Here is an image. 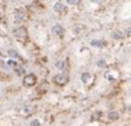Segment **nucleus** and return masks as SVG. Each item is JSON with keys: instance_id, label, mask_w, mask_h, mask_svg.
<instances>
[{"instance_id": "f257e3e1", "label": "nucleus", "mask_w": 131, "mask_h": 126, "mask_svg": "<svg viewBox=\"0 0 131 126\" xmlns=\"http://www.w3.org/2000/svg\"><path fill=\"white\" fill-rule=\"evenodd\" d=\"M13 33H15V37H16L18 40H21V41H26L28 39V32L26 28H18Z\"/></svg>"}, {"instance_id": "f03ea898", "label": "nucleus", "mask_w": 131, "mask_h": 126, "mask_svg": "<svg viewBox=\"0 0 131 126\" xmlns=\"http://www.w3.org/2000/svg\"><path fill=\"white\" fill-rule=\"evenodd\" d=\"M35 82H37V77L34 74H28L23 79V85L26 87H32L35 85Z\"/></svg>"}, {"instance_id": "7ed1b4c3", "label": "nucleus", "mask_w": 131, "mask_h": 126, "mask_svg": "<svg viewBox=\"0 0 131 126\" xmlns=\"http://www.w3.org/2000/svg\"><path fill=\"white\" fill-rule=\"evenodd\" d=\"M54 81L58 85H64L66 82H68V77L64 75V74H58L54 78Z\"/></svg>"}, {"instance_id": "20e7f679", "label": "nucleus", "mask_w": 131, "mask_h": 126, "mask_svg": "<svg viewBox=\"0 0 131 126\" xmlns=\"http://www.w3.org/2000/svg\"><path fill=\"white\" fill-rule=\"evenodd\" d=\"M52 32H54V34H56V35H62V34H63V28L61 27L60 24H57V26H55V27L52 28Z\"/></svg>"}, {"instance_id": "39448f33", "label": "nucleus", "mask_w": 131, "mask_h": 126, "mask_svg": "<svg viewBox=\"0 0 131 126\" xmlns=\"http://www.w3.org/2000/svg\"><path fill=\"white\" fill-rule=\"evenodd\" d=\"M55 10H56V11H58V12H61V13H63V12L66 11V7H64V5H62L61 3H57V4L55 5Z\"/></svg>"}, {"instance_id": "423d86ee", "label": "nucleus", "mask_w": 131, "mask_h": 126, "mask_svg": "<svg viewBox=\"0 0 131 126\" xmlns=\"http://www.w3.org/2000/svg\"><path fill=\"white\" fill-rule=\"evenodd\" d=\"M108 118L109 120H117V119H119V114L117 112H110L108 113Z\"/></svg>"}, {"instance_id": "0eeeda50", "label": "nucleus", "mask_w": 131, "mask_h": 126, "mask_svg": "<svg viewBox=\"0 0 131 126\" xmlns=\"http://www.w3.org/2000/svg\"><path fill=\"white\" fill-rule=\"evenodd\" d=\"M15 70L17 71V74H18V75H21L22 73H24V70H23V68H21L20 66H17L16 68H15Z\"/></svg>"}, {"instance_id": "6e6552de", "label": "nucleus", "mask_w": 131, "mask_h": 126, "mask_svg": "<svg viewBox=\"0 0 131 126\" xmlns=\"http://www.w3.org/2000/svg\"><path fill=\"white\" fill-rule=\"evenodd\" d=\"M7 66L12 67V68H16L17 64H16V62H15V61H9V62H7Z\"/></svg>"}, {"instance_id": "1a4fd4ad", "label": "nucleus", "mask_w": 131, "mask_h": 126, "mask_svg": "<svg viewBox=\"0 0 131 126\" xmlns=\"http://www.w3.org/2000/svg\"><path fill=\"white\" fill-rule=\"evenodd\" d=\"M9 56H12V57H18V55L16 53V51H13V50H10V51H9Z\"/></svg>"}, {"instance_id": "9d476101", "label": "nucleus", "mask_w": 131, "mask_h": 126, "mask_svg": "<svg viewBox=\"0 0 131 126\" xmlns=\"http://www.w3.org/2000/svg\"><path fill=\"white\" fill-rule=\"evenodd\" d=\"M24 113H23V114L24 115H27V114H30V113H32V108H24Z\"/></svg>"}, {"instance_id": "9b49d317", "label": "nucleus", "mask_w": 131, "mask_h": 126, "mask_svg": "<svg viewBox=\"0 0 131 126\" xmlns=\"http://www.w3.org/2000/svg\"><path fill=\"white\" fill-rule=\"evenodd\" d=\"M56 67H58L60 69H63V68H64V64H63V62H58V63H56Z\"/></svg>"}, {"instance_id": "f8f14e48", "label": "nucleus", "mask_w": 131, "mask_h": 126, "mask_svg": "<svg viewBox=\"0 0 131 126\" xmlns=\"http://www.w3.org/2000/svg\"><path fill=\"white\" fill-rule=\"evenodd\" d=\"M40 125V122H39L38 120H33L32 122H30V126H39Z\"/></svg>"}, {"instance_id": "ddd939ff", "label": "nucleus", "mask_w": 131, "mask_h": 126, "mask_svg": "<svg viewBox=\"0 0 131 126\" xmlns=\"http://www.w3.org/2000/svg\"><path fill=\"white\" fill-rule=\"evenodd\" d=\"M91 45H92V46H101V41H95V40H93L92 43H91Z\"/></svg>"}, {"instance_id": "4468645a", "label": "nucleus", "mask_w": 131, "mask_h": 126, "mask_svg": "<svg viewBox=\"0 0 131 126\" xmlns=\"http://www.w3.org/2000/svg\"><path fill=\"white\" fill-rule=\"evenodd\" d=\"M68 1V4H71V5H73V4H76L78 3V0H67Z\"/></svg>"}, {"instance_id": "2eb2a0df", "label": "nucleus", "mask_w": 131, "mask_h": 126, "mask_svg": "<svg viewBox=\"0 0 131 126\" xmlns=\"http://www.w3.org/2000/svg\"><path fill=\"white\" fill-rule=\"evenodd\" d=\"M98 67H104V62H103V61H100V62H98Z\"/></svg>"}]
</instances>
